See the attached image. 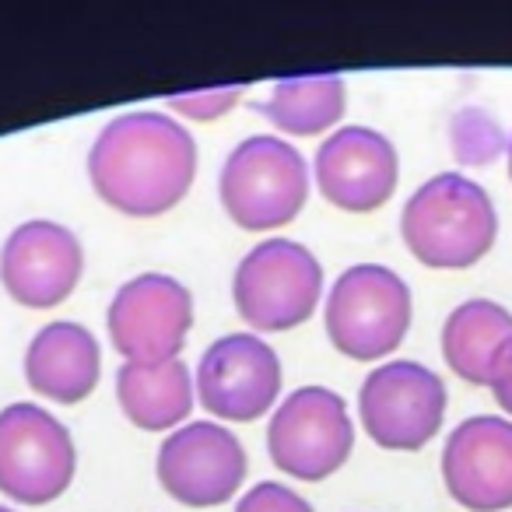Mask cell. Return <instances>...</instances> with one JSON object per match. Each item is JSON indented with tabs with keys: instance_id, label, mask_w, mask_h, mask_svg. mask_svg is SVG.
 <instances>
[{
	"instance_id": "cell-1",
	"label": "cell",
	"mask_w": 512,
	"mask_h": 512,
	"mask_svg": "<svg viewBox=\"0 0 512 512\" xmlns=\"http://www.w3.org/2000/svg\"><path fill=\"white\" fill-rule=\"evenodd\" d=\"M197 144L165 113H123L102 127L88 155L95 193L130 218H158L190 193Z\"/></svg>"
},
{
	"instance_id": "cell-2",
	"label": "cell",
	"mask_w": 512,
	"mask_h": 512,
	"mask_svg": "<svg viewBox=\"0 0 512 512\" xmlns=\"http://www.w3.org/2000/svg\"><path fill=\"white\" fill-rule=\"evenodd\" d=\"M400 232L414 256L435 271H463L488 256L498 214L484 186L463 172H442L414 190L400 214Z\"/></svg>"
},
{
	"instance_id": "cell-3",
	"label": "cell",
	"mask_w": 512,
	"mask_h": 512,
	"mask_svg": "<svg viewBox=\"0 0 512 512\" xmlns=\"http://www.w3.org/2000/svg\"><path fill=\"white\" fill-rule=\"evenodd\" d=\"M221 207L246 232H271L295 218L309 197V169L299 148L256 134L235 144L221 165Z\"/></svg>"
},
{
	"instance_id": "cell-4",
	"label": "cell",
	"mask_w": 512,
	"mask_h": 512,
	"mask_svg": "<svg viewBox=\"0 0 512 512\" xmlns=\"http://www.w3.org/2000/svg\"><path fill=\"white\" fill-rule=\"evenodd\" d=\"M320 295L323 267L302 242L267 239L235 267V309L260 334L302 327L320 306Z\"/></svg>"
},
{
	"instance_id": "cell-5",
	"label": "cell",
	"mask_w": 512,
	"mask_h": 512,
	"mask_svg": "<svg viewBox=\"0 0 512 512\" xmlns=\"http://www.w3.org/2000/svg\"><path fill=\"white\" fill-rule=\"evenodd\" d=\"M411 327V288L383 264H355L327 295V337L341 355L376 362L400 348Z\"/></svg>"
},
{
	"instance_id": "cell-6",
	"label": "cell",
	"mask_w": 512,
	"mask_h": 512,
	"mask_svg": "<svg viewBox=\"0 0 512 512\" xmlns=\"http://www.w3.org/2000/svg\"><path fill=\"white\" fill-rule=\"evenodd\" d=\"M267 449L274 467L299 481L337 474L355 449V425L344 397L327 386H302L288 393L267 428Z\"/></svg>"
},
{
	"instance_id": "cell-7",
	"label": "cell",
	"mask_w": 512,
	"mask_h": 512,
	"mask_svg": "<svg viewBox=\"0 0 512 512\" xmlns=\"http://www.w3.org/2000/svg\"><path fill=\"white\" fill-rule=\"evenodd\" d=\"M74 439L50 411L11 404L0 411V491L11 502L50 505L74 481Z\"/></svg>"
},
{
	"instance_id": "cell-8",
	"label": "cell",
	"mask_w": 512,
	"mask_h": 512,
	"mask_svg": "<svg viewBox=\"0 0 512 512\" xmlns=\"http://www.w3.org/2000/svg\"><path fill=\"white\" fill-rule=\"evenodd\" d=\"M358 414L376 446L414 453L439 432L446 414V386L421 362L379 365L362 383Z\"/></svg>"
},
{
	"instance_id": "cell-9",
	"label": "cell",
	"mask_w": 512,
	"mask_h": 512,
	"mask_svg": "<svg viewBox=\"0 0 512 512\" xmlns=\"http://www.w3.org/2000/svg\"><path fill=\"white\" fill-rule=\"evenodd\" d=\"M193 323V295L169 274H141L109 302V341L127 362H176Z\"/></svg>"
},
{
	"instance_id": "cell-10",
	"label": "cell",
	"mask_w": 512,
	"mask_h": 512,
	"mask_svg": "<svg viewBox=\"0 0 512 512\" xmlns=\"http://www.w3.org/2000/svg\"><path fill=\"white\" fill-rule=\"evenodd\" d=\"M281 393L278 351L256 334L218 337L200 355L197 397L207 414L221 421H256L274 407Z\"/></svg>"
},
{
	"instance_id": "cell-11",
	"label": "cell",
	"mask_w": 512,
	"mask_h": 512,
	"mask_svg": "<svg viewBox=\"0 0 512 512\" xmlns=\"http://www.w3.org/2000/svg\"><path fill=\"white\" fill-rule=\"evenodd\" d=\"M246 477V449L214 421H193L158 446V481L190 509L225 505Z\"/></svg>"
},
{
	"instance_id": "cell-12",
	"label": "cell",
	"mask_w": 512,
	"mask_h": 512,
	"mask_svg": "<svg viewBox=\"0 0 512 512\" xmlns=\"http://www.w3.org/2000/svg\"><path fill=\"white\" fill-rule=\"evenodd\" d=\"M81 271L85 249L57 221H25L0 249V285L25 309H53L71 299Z\"/></svg>"
},
{
	"instance_id": "cell-13",
	"label": "cell",
	"mask_w": 512,
	"mask_h": 512,
	"mask_svg": "<svg viewBox=\"0 0 512 512\" xmlns=\"http://www.w3.org/2000/svg\"><path fill=\"white\" fill-rule=\"evenodd\" d=\"M442 481L470 512L512 509V421L495 414L460 421L442 449Z\"/></svg>"
},
{
	"instance_id": "cell-14",
	"label": "cell",
	"mask_w": 512,
	"mask_h": 512,
	"mask_svg": "<svg viewBox=\"0 0 512 512\" xmlns=\"http://www.w3.org/2000/svg\"><path fill=\"white\" fill-rule=\"evenodd\" d=\"M316 186L334 207L351 214L379 211L397 193V148L372 127H341L316 151Z\"/></svg>"
},
{
	"instance_id": "cell-15",
	"label": "cell",
	"mask_w": 512,
	"mask_h": 512,
	"mask_svg": "<svg viewBox=\"0 0 512 512\" xmlns=\"http://www.w3.org/2000/svg\"><path fill=\"white\" fill-rule=\"evenodd\" d=\"M102 351L81 323H50L25 351V379L32 393L57 404H81L99 386Z\"/></svg>"
},
{
	"instance_id": "cell-16",
	"label": "cell",
	"mask_w": 512,
	"mask_h": 512,
	"mask_svg": "<svg viewBox=\"0 0 512 512\" xmlns=\"http://www.w3.org/2000/svg\"><path fill=\"white\" fill-rule=\"evenodd\" d=\"M116 397L120 407L144 432H169L193 411V376L183 362L137 365L127 362L116 372Z\"/></svg>"
},
{
	"instance_id": "cell-17",
	"label": "cell",
	"mask_w": 512,
	"mask_h": 512,
	"mask_svg": "<svg viewBox=\"0 0 512 512\" xmlns=\"http://www.w3.org/2000/svg\"><path fill=\"white\" fill-rule=\"evenodd\" d=\"M512 337V313L491 299H467L446 316L442 358L460 379L488 386L491 365L502 344Z\"/></svg>"
},
{
	"instance_id": "cell-18",
	"label": "cell",
	"mask_w": 512,
	"mask_h": 512,
	"mask_svg": "<svg viewBox=\"0 0 512 512\" xmlns=\"http://www.w3.org/2000/svg\"><path fill=\"white\" fill-rule=\"evenodd\" d=\"M348 106V85L341 74H302L274 81L260 113L292 137H313L341 123Z\"/></svg>"
},
{
	"instance_id": "cell-19",
	"label": "cell",
	"mask_w": 512,
	"mask_h": 512,
	"mask_svg": "<svg viewBox=\"0 0 512 512\" xmlns=\"http://www.w3.org/2000/svg\"><path fill=\"white\" fill-rule=\"evenodd\" d=\"M449 137H453L449 144H453V155L460 165H488L509 148L505 130L484 109H463V113H456Z\"/></svg>"
},
{
	"instance_id": "cell-20",
	"label": "cell",
	"mask_w": 512,
	"mask_h": 512,
	"mask_svg": "<svg viewBox=\"0 0 512 512\" xmlns=\"http://www.w3.org/2000/svg\"><path fill=\"white\" fill-rule=\"evenodd\" d=\"M246 95L242 85L232 88H207V92H186V95H172L169 109L172 113H183L186 120H200V123H211L218 116L232 113L239 106V99Z\"/></svg>"
},
{
	"instance_id": "cell-21",
	"label": "cell",
	"mask_w": 512,
	"mask_h": 512,
	"mask_svg": "<svg viewBox=\"0 0 512 512\" xmlns=\"http://www.w3.org/2000/svg\"><path fill=\"white\" fill-rule=\"evenodd\" d=\"M235 512H316V509L302 495H295L292 488H285V484L264 481L239 498Z\"/></svg>"
},
{
	"instance_id": "cell-22",
	"label": "cell",
	"mask_w": 512,
	"mask_h": 512,
	"mask_svg": "<svg viewBox=\"0 0 512 512\" xmlns=\"http://www.w3.org/2000/svg\"><path fill=\"white\" fill-rule=\"evenodd\" d=\"M488 390L495 393L498 407L512 418V337L495 355V365H491V376H488Z\"/></svg>"
},
{
	"instance_id": "cell-23",
	"label": "cell",
	"mask_w": 512,
	"mask_h": 512,
	"mask_svg": "<svg viewBox=\"0 0 512 512\" xmlns=\"http://www.w3.org/2000/svg\"><path fill=\"white\" fill-rule=\"evenodd\" d=\"M509 176H512V137H509Z\"/></svg>"
},
{
	"instance_id": "cell-24",
	"label": "cell",
	"mask_w": 512,
	"mask_h": 512,
	"mask_svg": "<svg viewBox=\"0 0 512 512\" xmlns=\"http://www.w3.org/2000/svg\"><path fill=\"white\" fill-rule=\"evenodd\" d=\"M0 512H15V509H8V505H0Z\"/></svg>"
}]
</instances>
